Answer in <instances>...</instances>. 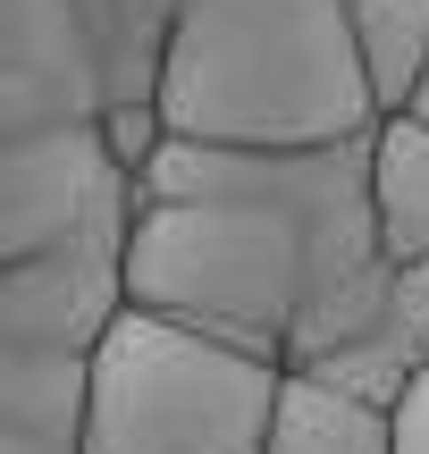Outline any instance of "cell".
<instances>
[{
  "mask_svg": "<svg viewBox=\"0 0 429 454\" xmlns=\"http://www.w3.org/2000/svg\"><path fill=\"white\" fill-rule=\"evenodd\" d=\"M413 118H429V76H421V93H413Z\"/></svg>",
  "mask_w": 429,
  "mask_h": 454,
  "instance_id": "13",
  "label": "cell"
},
{
  "mask_svg": "<svg viewBox=\"0 0 429 454\" xmlns=\"http://www.w3.org/2000/svg\"><path fill=\"white\" fill-rule=\"evenodd\" d=\"M312 371L337 379V387H354V395H370V404H396L429 371V261H387L370 311L346 328V345H329V354L312 362Z\"/></svg>",
  "mask_w": 429,
  "mask_h": 454,
  "instance_id": "7",
  "label": "cell"
},
{
  "mask_svg": "<svg viewBox=\"0 0 429 454\" xmlns=\"http://www.w3.org/2000/svg\"><path fill=\"white\" fill-rule=\"evenodd\" d=\"M286 362L127 303L93 345L84 454H269Z\"/></svg>",
  "mask_w": 429,
  "mask_h": 454,
  "instance_id": "3",
  "label": "cell"
},
{
  "mask_svg": "<svg viewBox=\"0 0 429 454\" xmlns=\"http://www.w3.org/2000/svg\"><path fill=\"white\" fill-rule=\"evenodd\" d=\"M93 354H0V454H84Z\"/></svg>",
  "mask_w": 429,
  "mask_h": 454,
  "instance_id": "8",
  "label": "cell"
},
{
  "mask_svg": "<svg viewBox=\"0 0 429 454\" xmlns=\"http://www.w3.org/2000/svg\"><path fill=\"white\" fill-rule=\"evenodd\" d=\"M269 454H396V404H370L320 371H286L278 412H269Z\"/></svg>",
  "mask_w": 429,
  "mask_h": 454,
  "instance_id": "9",
  "label": "cell"
},
{
  "mask_svg": "<svg viewBox=\"0 0 429 454\" xmlns=\"http://www.w3.org/2000/svg\"><path fill=\"white\" fill-rule=\"evenodd\" d=\"M363 76L379 93V110H413L421 76H429V0H346Z\"/></svg>",
  "mask_w": 429,
  "mask_h": 454,
  "instance_id": "11",
  "label": "cell"
},
{
  "mask_svg": "<svg viewBox=\"0 0 429 454\" xmlns=\"http://www.w3.org/2000/svg\"><path fill=\"white\" fill-rule=\"evenodd\" d=\"M127 311V227L0 261V354H93Z\"/></svg>",
  "mask_w": 429,
  "mask_h": 454,
  "instance_id": "6",
  "label": "cell"
},
{
  "mask_svg": "<svg viewBox=\"0 0 429 454\" xmlns=\"http://www.w3.org/2000/svg\"><path fill=\"white\" fill-rule=\"evenodd\" d=\"M135 227V168L110 152V127L0 135V261Z\"/></svg>",
  "mask_w": 429,
  "mask_h": 454,
  "instance_id": "5",
  "label": "cell"
},
{
  "mask_svg": "<svg viewBox=\"0 0 429 454\" xmlns=\"http://www.w3.org/2000/svg\"><path fill=\"white\" fill-rule=\"evenodd\" d=\"M379 278L370 135L329 152H228L168 135L135 177L127 303L253 345L286 371L346 345Z\"/></svg>",
  "mask_w": 429,
  "mask_h": 454,
  "instance_id": "1",
  "label": "cell"
},
{
  "mask_svg": "<svg viewBox=\"0 0 429 454\" xmlns=\"http://www.w3.org/2000/svg\"><path fill=\"white\" fill-rule=\"evenodd\" d=\"M396 454H429V371L396 395Z\"/></svg>",
  "mask_w": 429,
  "mask_h": 454,
  "instance_id": "12",
  "label": "cell"
},
{
  "mask_svg": "<svg viewBox=\"0 0 429 454\" xmlns=\"http://www.w3.org/2000/svg\"><path fill=\"white\" fill-rule=\"evenodd\" d=\"M370 211L387 261H429V118L387 110L370 127Z\"/></svg>",
  "mask_w": 429,
  "mask_h": 454,
  "instance_id": "10",
  "label": "cell"
},
{
  "mask_svg": "<svg viewBox=\"0 0 429 454\" xmlns=\"http://www.w3.org/2000/svg\"><path fill=\"white\" fill-rule=\"evenodd\" d=\"M346 0H185L160 59V127L228 152H329L379 127Z\"/></svg>",
  "mask_w": 429,
  "mask_h": 454,
  "instance_id": "2",
  "label": "cell"
},
{
  "mask_svg": "<svg viewBox=\"0 0 429 454\" xmlns=\"http://www.w3.org/2000/svg\"><path fill=\"white\" fill-rule=\"evenodd\" d=\"M185 0H0V135L160 110Z\"/></svg>",
  "mask_w": 429,
  "mask_h": 454,
  "instance_id": "4",
  "label": "cell"
}]
</instances>
